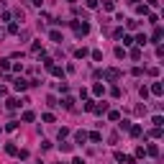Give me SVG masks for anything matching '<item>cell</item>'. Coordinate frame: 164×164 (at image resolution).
<instances>
[{"mask_svg": "<svg viewBox=\"0 0 164 164\" xmlns=\"http://www.w3.org/2000/svg\"><path fill=\"white\" fill-rule=\"evenodd\" d=\"M49 39H51V41H56V44H59V41H62V33H59V31H51V33H49Z\"/></svg>", "mask_w": 164, "mask_h": 164, "instance_id": "cell-9", "label": "cell"}, {"mask_svg": "<svg viewBox=\"0 0 164 164\" xmlns=\"http://www.w3.org/2000/svg\"><path fill=\"white\" fill-rule=\"evenodd\" d=\"M87 139H90V141H95V144H97V141H100L103 136H100V133H97V131H92V133H90V136H87Z\"/></svg>", "mask_w": 164, "mask_h": 164, "instance_id": "cell-16", "label": "cell"}, {"mask_svg": "<svg viewBox=\"0 0 164 164\" xmlns=\"http://www.w3.org/2000/svg\"><path fill=\"white\" fill-rule=\"evenodd\" d=\"M5 151H8V154H18V149L13 146V144H8V146H5Z\"/></svg>", "mask_w": 164, "mask_h": 164, "instance_id": "cell-23", "label": "cell"}, {"mask_svg": "<svg viewBox=\"0 0 164 164\" xmlns=\"http://www.w3.org/2000/svg\"><path fill=\"white\" fill-rule=\"evenodd\" d=\"M87 8H97V0H87Z\"/></svg>", "mask_w": 164, "mask_h": 164, "instance_id": "cell-26", "label": "cell"}, {"mask_svg": "<svg viewBox=\"0 0 164 164\" xmlns=\"http://www.w3.org/2000/svg\"><path fill=\"white\" fill-rule=\"evenodd\" d=\"M5 105H8V110H16V108H18V105H21V100H16V97H10V100H8V103H5Z\"/></svg>", "mask_w": 164, "mask_h": 164, "instance_id": "cell-5", "label": "cell"}, {"mask_svg": "<svg viewBox=\"0 0 164 164\" xmlns=\"http://www.w3.org/2000/svg\"><path fill=\"white\" fill-rule=\"evenodd\" d=\"M21 118H23L26 123H31V120H33V113H31V110H26V113H23V116H21Z\"/></svg>", "mask_w": 164, "mask_h": 164, "instance_id": "cell-15", "label": "cell"}, {"mask_svg": "<svg viewBox=\"0 0 164 164\" xmlns=\"http://www.w3.org/2000/svg\"><path fill=\"white\" fill-rule=\"evenodd\" d=\"M74 141H77V144H85V141H87V133H85V131H77V133H74Z\"/></svg>", "mask_w": 164, "mask_h": 164, "instance_id": "cell-4", "label": "cell"}, {"mask_svg": "<svg viewBox=\"0 0 164 164\" xmlns=\"http://www.w3.org/2000/svg\"><path fill=\"white\" fill-rule=\"evenodd\" d=\"M108 118H110V120H120V116H118L116 110H110V113H108Z\"/></svg>", "mask_w": 164, "mask_h": 164, "instance_id": "cell-25", "label": "cell"}, {"mask_svg": "<svg viewBox=\"0 0 164 164\" xmlns=\"http://www.w3.org/2000/svg\"><path fill=\"white\" fill-rule=\"evenodd\" d=\"M72 164H85V162H82V159H74V162H72Z\"/></svg>", "mask_w": 164, "mask_h": 164, "instance_id": "cell-30", "label": "cell"}, {"mask_svg": "<svg viewBox=\"0 0 164 164\" xmlns=\"http://www.w3.org/2000/svg\"><path fill=\"white\" fill-rule=\"evenodd\" d=\"M62 105H64L67 110H72V108H74V100H72V97H64V100H62Z\"/></svg>", "mask_w": 164, "mask_h": 164, "instance_id": "cell-7", "label": "cell"}, {"mask_svg": "<svg viewBox=\"0 0 164 164\" xmlns=\"http://www.w3.org/2000/svg\"><path fill=\"white\" fill-rule=\"evenodd\" d=\"M149 133H151L154 139H159V136H162V128H151V131H149Z\"/></svg>", "mask_w": 164, "mask_h": 164, "instance_id": "cell-19", "label": "cell"}, {"mask_svg": "<svg viewBox=\"0 0 164 164\" xmlns=\"http://www.w3.org/2000/svg\"><path fill=\"white\" fill-rule=\"evenodd\" d=\"M120 39H123V46H131V44H133V39H131V36H120Z\"/></svg>", "mask_w": 164, "mask_h": 164, "instance_id": "cell-24", "label": "cell"}, {"mask_svg": "<svg viewBox=\"0 0 164 164\" xmlns=\"http://www.w3.org/2000/svg\"><path fill=\"white\" fill-rule=\"evenodd\" d=\"M116 56H118V59H123V56H126V49H123V46H116Z\"/></svg>", "mask_w": 164, "mask_h": 164, "instance_id": "cell-18", "label": "cell"}, {"mask_svg": "<svg viewBox=\"0 0 164 164\" xmlns=\"http://www.w3.org/2000/svg\"><path fill=\"white\" fill-rule=\"evenodd\" d=\"M128 131H131V136H141V126H131Z\"/></svg>", "mask_w": 164, "mask_h": 164, "instance_id": "cell-12", "label": "cell"}, {"mask_svg": "<svg viewBox=\"0 0 164 164\" xmlns=\"http://www.w3.org/2000/svg\"><path fill=\"white\" fill-rule=\"evenodd\" d=\"M92 110H97V113H105V110H108V103H100V105H95Z\"/></svg>", "mask_w": 164, "mask_h": 164, "instance_id": "cell-14", "label": "cell"}, {"mask_svg": "<svg viewBox=\"0 0 164 164\" xmlns=\"http://www.w3.org/2000/svg\"><path fill=\"white\" fill-rule=\"evenodd\" d=\"M5 39V31H3V28H0V41H3Z\"/></svg>", "mask_w": 164, "mask_h": 164, "instance_id": "cell-29", "label": "cell"}, {"mask_svg": "<svg viewBox=\"0 0 164 164\" xmlns=\"http://www.w3.org/2000/svg\"><path fill=\"white\" fill-rule=\"evenodd\" d=\"M13 87H16V90H26V87H28V82L23 80V77H18V80L13 82Z\"/></svg>", "mask_w": 164, "mask_h": 164, "instance_id": "cell-3", "label": "cell"}, {"mask_svg": "<svg viewBox=\"0 0 164 164\" xmlns=\"http://www.w3.org/2000/svg\"><path fill=\"white\" fill-rule=\"evenodd\" d=\"M151 123H154V128H162V126H164V118H162V116H154Z\"/></svg>", "mask_w": 164, "mask_h": 164, "instance_id": "cell-6", "label": "cell"}, {"mask_svg": "<svg viewBox=\"0 0 164 164\" xmlns=\"http://www.w3.org/2000/svg\"><path fill=\"white\" fill-rule=\"evenodd\" d=\"M149 92H154V95H162V85H159V82H154V85H151V90H149Z\"/></svg>", "mask_w": 164, "mask_h": 164, "instance_id": "cell-10", "label": "cell"}, {"mask_svg": "<svg viewBox=\"0 0 164 164\" xmlns=\"http://www.w3.org/2000/svg\"><path fill=\"white\" fill-rule=\"evenodd\" d=\"M131 59H136V62L141 59V49H131Z\"/></svg>", "mask_w": 164, "mask_h": 164, "instance_id": "cell-13", "label": "cell"}, {"mask_svg": "<svg viewBox=\"0 0 164 164\" xmlns=\"http://www.w3.org/2000/svg\"><path fill=\"white\" fill-rule=\"evenodd\" d=\"M136 41H139V44H141V46H144V44H146V41H149V39L144 36V33H139V36H136Z\"/></svg>", "mask_w": 164, "mask_h": 164, "instance_id": "cell-22", "label": "cell"}, {"mask_svg": "<svg viewBox=\"0 0 164 164\" xmlns=\"http://www.w3.org/2000/svg\"><path fill=\"white\" fill-rule=\"evenodd\" d=\"M162 36H164V31H162V28H159V26H156V28H154V36H151V41H159Z\"/></svg>", "mask_w": 164, "mask_h": 164, "instance_id": "cell-8", "label": "cell"}, {"mask_svg": "<svg viewBox=\"0 0 164 164\" xmlns=\"http://www.w3.org/2000/svg\"><path fill=\"white\" fill-rule=\"evenodd\" d=\"M0 69H10V59H3V62H0Z\"/></svg>", "mask_w": 164, "mask_h": 164, "instance_id": "cell-21", "label": "cell"}, {"mask_svg": "<svg viewBox=\"0 0 164 164\" xmlns=\"http://www.w3.org/2000/svg\"><path fill=\"white\" fill-rule=\"evenodd\" d=\"M146 154H151V156H159V146H154V144H151V146L146 149Z\"/></svg>", "mask_w": 164, "mask_h": 164, "instance_id": "cell-11", "label": "cell"}, {"mask_svg": "<svg viewBox=\"0 0 164 164\" xmlns=\"http://www.w3.org/2000/svg\"><path fill=\"white\" fill-rule=\"evenodd\" d=\"M103 77H105V80H120V72H118V69H105Z\"/></svg>", "mask_w": 164, "mask_h": 164, "instance_id": "cell-2", "label": "cell"}, {"mask_svg": "<svg viewBox=\"0 0 164 164\" xmlns=\"http://www.w3.org/2000/svg\"><path fill=\"white\" fill-rule=\"evenodd\" d=\"M72 28H74V33H77L80 39L90 33V26H87V23H80V21H72Z\"/></svg>", "mask_w": 164, "mask_h": 164, "instance_id": "cell-1", "label": "cell"}, {"mask_svg": "<svg viewBox=\"0 0 164 164\" xmlns=\"http://www.w3.org/2000/svg\"><path fill=\"white\" fill-rule=\"evenodd\" d=\"M128 3H131V5H139V0H128Z\"/></svg>", "mask_w": 164, "mask_h": 164, "instance_id": "cell-31", "label": "cell"}, {"mask_svg": "<svg viewBox=\"0 0 164 164\" xmlns=\"http://www.w3.org/2000/svg\"><path fill=\"white\" fill-rule=\"evenodd\" d=\"M31 3H33V5H39V8H41V3H44V0H31Z\"/></svg>", "mask_w": 164, "mask_h": 164, "instance_id": "cell-28", "label": "cell"}, {"mask_svg": "<svg viewBox=\"0 0 164 164\" xmlns=\"http://www.w3.org/2000/svg\"><path fill=\"white\" fill-rule=\"evenodd\" d=\"M136 13H139V16H146L149 8H146V5H136Z\"/></svg>", "mask_w": 164, "mask_h": 164, "instance_id": "cell-17", "label": "cell"}, {"mask_svg": "<svg viewBox=\"0 0 164 164\" xmlns=\"http://www.w3.org/2000/svg\"><path fill=\"white\" fill-rule=\"evenodd\" d=\"M118 126H120V131H128V128H131V123H128V120H120Z\"/></svg>", "mask_w": 164, "mask_h": 164, "instance_id": "cell-20", "label": "cell"}, {"mask_svg": "<svg viewBox=\"0 0 164 164\" xmlns=\"http://www.w3.org/2000/svg\"><path fill=\"white\" fill-rule=\"evenodd\" d=\"M146 3H149V5H154V8H156V5H159V0H146Z\"/></svg>", "mask_w": 164, "mask_h": 164, "instance_id": "cell-27", "label": "cell"}]
</instances>
